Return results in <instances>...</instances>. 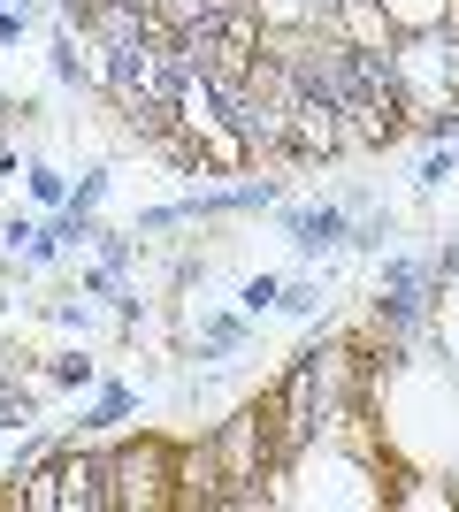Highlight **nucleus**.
Returning a JSON list of instances; mask_svg holds the SVG:
<instances>
[{
    "instance_id": "nucleus-1",
    "label": "nucleus",
    "mask_w": 459,
    "mask_h": 512,
    "mask_svg": "<svg viewBox=\"0 0 459 512\" xmlns=\"http://www.w3.org/2000/svg\"><path fill=\"white\" fill-rule=\"evenodd\" d=\"M176 451L169 436H131L108 451V512H176Z\"/></svg>"
},
{
    "instance_id": "nucleus-2",
    "label": "nucleus",
    "mask_w": 459,
    "mask_h": 512,
    "mask_svg": "<svg viewBox=\"0 0 459 512\" xmlns=\"http://www.w3.org/2000/svg\"><path fill=\"white\" fill-rule=\"evenodd\" d=\"M284 230L299 245V260H322L352 237V207L345 199H322V207H284Z\"/></svg>"
},
{
    "instance_id": "nucleus-3",
    "label": "nucleus",
    "mask_w": 459,
    "mask_h": 512,
    "mask_svg": "<svg viewBox=\"0 0 459 512\" xmlns=\"http://www.w3.org/2000/svg\"><path fill=\"white\" fill-rule=\"evenodd\" d=\"M322 31H337L345 46H368V54H391L398 46V23L383 16V0H337L322 16Z\"/></svg>"
},
{
    "instance_id": "nucleus-4",
    "label": "nucleus",
    "mask_w": 459,
    "mask_h": 512,
    "mask_svg": "<svg viewBox=\"0 0 459 512\" xmlns=\"http://www.w3.org/2000/svg\"><path fill=\"white\" fill-rule=\"evenodd\" d=\"M391 505H406V512H452V505H459V490L444 482V474L391 467Z\"/></svg>"
},
{
    "instance_id": "nucleus-5",
    "label": "nucleus",
    "mask_w": 459,
    "mask_h": 512,
    "mask_svg": "<svg viewBox=\"0 0 459 512\" xmlns=\"http://www.w3.org/2000/svg\"><path fill=\"white\" fill-rule=\"evenodd\" d=\"M459 0H383V16L398 23V39H414V31H437V23H452Z\"/></svg>"
},
{
    "instance_id": "nucleus-6",
    "label": "nucleus",
    "mask_w": 459,
    "mask_h": 512,
    "mask_svg": "<svg viewBox=\"0 0 459 512\" xmlns=\"http://www.w3.org/2000/svg\"><path fill=\"white\" fill-rule=\"evenodd\" d=\"M452 169H459V138H444V146H429L414 161V192H444L452 184Z\"/></svg>"
},
{
    "instance_id": "nucleus-7",
    "label": "nucleus",
    "mask_w": 459,
    "mask_h": 512,
    "mask_svg": "<svg viewBox=\"0 0 459 512\" xmlns=\"http://www.w3.org/2000/svg\"><path fill=\"white\" fill-rule=\"evenodd\" d=\"M46 383H54V390H92V383H100V360H85V352H62V360L46 367Z\"/></svg>"
},
{
    "instance_id": "nucleus-8",
    "label": "nucleus",
    "mask_w": 459,
    "mask_h": 512,
    "mask_svg": "<svg viewBox=\"0 0 459 512\" xmlns=\"http://www.w3.org/2000/svg\"><path fill=\"white\" fill-rule=\"evenodd\" d=\"M23 184H31V199H39V207H69V176L54 169V161H31V169H23Z\"/></svg>"
},
{
    "instance_id": "nucleus-9",
    "label": "nucleus",
    "mask_w": 459,
    "mask_h": 512,
    "mask_svg": "<svg viewBox=\"0 0 459 512\" xmlns=\"http://www.w3.org/2000/svg\"><path fill=\"white\" fill-rule=\"evenodd\" d=\"M276 299H284V283H276V276H245V283H238V306H245L253 321L276 314Z\"/></svg>"
},
{
    "instance_id": "nucleus-10",
    "label": "nucleus",
    "mask_w": 459,
    "mask_h": 512,
    "mask_svg": "<svg viewBox=\"0 0 459 512\" xmlns=\"http://www.w3.org/2000/svg\"><path fill=\"white\" fill-rule=\"evenodd\" d=\"M276 306H284V314H299V321H314V314H322V283H314V276H291Z\"/></svg>"
},
{
    "instance_id": "nucleus-11",
    "label": "nucleus",
    "mask_w": 459,
    "mask_h": 512,
    "mask_svg": "<svg viewBox=\"0 0 459 512\" xmlns=\"http://www.w3.org/2000/svg\"><path fill=\"white\" fill-rule=\"evenodd\" d=\"M131 406H138V390L131 383H108V390H100V406H92V428H115Z\"/></svg>"
},
{
    "instance_id": "nucleus-12",
    "label": "nucleus",
    "mask_w": 459,
    "mask_h": 512,
    "mask_svg": "<svg viewBox=\"0 0 459 512\" xmlns=\"http://www.w3.org/2000/svg\"><path fill=\"white\" fill-rule=\"evenodd\" d=\"M39 421V398H16V390H0V436H16V428Z\"/></svg>"
},
{
    "instance_id": "nucleus-13",
    "label": "nucleus",
    "mask_w": 459,
    "mask_h": 512,
    "mask_svg": "<svg viewBox=\"0 0 459 512\" xmlns=\"http://www.w3.org/2000/svg\"><path fill=\"white\" fill-rule=\"evenodd\" d=\"M108 176H115V169H85V184L69 192V207H77V214H92L100 199H108Z\"/></svg>"
},
{
    "instance_id": "nucleus-14",
    "label": "nucleus",
    "mask_w": 459,
    "mask_h": 512,
    "mask_svg": "<svg viewBox=\"0 0 459 512\" xmlns=\"http://www.w3.org/2000/svg\"><path fill=\"white\" fill-rule=\"evenodd\" d=\"M16 375H23V367H8V360H0V390H16Z\"/></svg>"
},
{
    "instance_id": "nucleus-15",
    "label": "nucleus",
    "mask_w": 459,
    "mask_h": 512,
    "mask_svg": "<svg viewBox=\"0 0 459 512\" xmlns=\"http://www.w3.org/2000/svg\"><path fill=\"white\" fill-rule=\"evenodd\" d=\"M0 8H23V16H31V8H39V0H0Z\"/></svg>"
}]
</instances>
